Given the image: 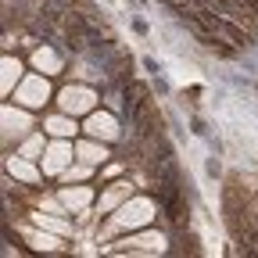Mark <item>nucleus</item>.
<instances>
[{
    "mask_svg": "<svg viewBox=\"0 0 258 258\" xmlns=\"http://www.w3.org/2000/svg\"><path fill=\"white\" fill-rule=\"evenodd\" d=\"M61 108L64 111H86V108H93V93H86V90H61Z\"/></svg>",
    "mask_w": 258,
    "mask_h": 258,
    "instance_id": "nucleus-1",
    "label": "nucleus"
},
{
    "mask_svg": "<svg viewBox=\"0 0 258 258\" xmlns=\"http://www.w3.org/2000/svg\"><path fill=\"white\" fill-rule=\"evenodd\" d=\"M86 133H90V137L115 140V137H118V129H115V122H111L108 115H90V122H86Z\"/></svg>",
    "mask_w": 258,
    "mask_h": 258,
    "instance_id": "nucleus-2",
    "label": "nucleus"
},
{
    "mask_svg": "<svg viewBox=\"0 0 258 258\" xmlns=\"http://www.w3.org/2000/svg\"><path fill=\"white\" fill-rule=\"evenodd\" d=\"M122 198H129V183H111V190L101 198V212H108V208H115Z\"/></svg>",
    "mask_w": 258,
    "mask_h": 258,
    "instance_id": "nucleus-3",
    "label": "nucleus"
},
{
    "mask_svg": "<svg viewBox=\"0 0 258 258\" xmlns=\"http://www.w3.org/2000/svg\"><path fill=\"white\" fill-rule=\"evenodd\" d=\"M47 129H50L54 137H72V133H76V122H72V118H50Z\"/></svg>",
    "mask_w": 258,
    "mask_h": 258,
    "instance_id": "nucleus-4",
    "label": "nucleus"
},
{
    "mask_svg": "<svg viewBox=\"0 0 258 258\" xmlns=\"http://www.w3.org/2000/svg\"><path fill=\"white\" fill-rule=\"evenodd\" d=\"M83 161H86V165H101V161H108V151L104 147H83Z\"/></svg>",
    "mask_w": 258,
    "mask_h": 258,
    "instance_id": "nucleus-5",
    "label": "nucleus"
},
{
    "mask_svg": "<svg viewBox=\"0 0 258 258\" xmlns=\"http://www.w3.org/2000/svg\"><path fill=\"white\" fill-rule=\"evenodd\" d=\"M11 172H18L22 179H36V172H32L29 165H22V161H11Z\"/></svg>",
    "mask_w": 258,
    "mask_h": 258,
    "instance_id": "nucleus-6",
    "label": "nucleus"
}]
</instances>
